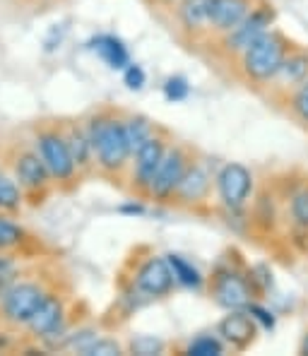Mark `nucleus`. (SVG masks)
<instances>
[{"label":"nucleus","instance_id":"obj_1","mask_svg":"<svg viewBox=\"0 0 308 356\" xmlns=\"http://www.w3.org/2000/svg\"><path fill=\"white\" fill-rule=\"evenodd\" d=\"M90 143L92 149L97 154L99 164L106 171H116L128 161V156L133 154L125 138V128L121 120L116 118H97L90 125Z\"/></svg>","mask_w":308,"mask_h":356},{"label":"nucleus","instance_id":"obj_2","mask_svg":"<svg viewBox=\"0 0 308 356\" xmlns=\"http://www.w3.org/2000/svg\"><path fill=\"white\" fill-rule=\"evenodd\" d=\"M286 58L284 41L279 34L273 31H265L260 34L248 49H243V67H246V75L253 77L258 82H265L270 77L279 75V67Z\"/></svg>","mask_w":308,"mask_h":356},{"label":"nucleus","instance_id":"obj_3","mask_svg":"<svg viewBox=\"0 0 308 356\" xmlns=\"http://www.w3.org/2000/svg\"><path fill=\"white\" fill-rule=\"evenodd\" d=\"M39 154L44 159L46 169L54 178L58 181H67L72 174H75V159L70 154V147H67V140L63 138L60 133H41L39 135Z\"/></svg>","mask_w":308,"mask_h":356},{"label":"nucleus","instance_id":"obj_4","mask_svg":"<svg viewBox=\"0 0 308 356\" xmlns=\"http://www.w3.org/2000/svg\"><path fill=\"white\" fill-rule=\"evenodd\" d=\"M212 294L219 306L229 308V311H236V308H246L250 303V282L243 275L234 270H219L212 280Z\"/></svg>","mask_w":308,"mask_h":356},{"label":"nucleus","instance_id":"obj_5","mask_svg":"<svg viewBox=\"0 0 308 356\" xmlns=\"http://www.w3.org/2000/svg\"><path fill=\"white\" fill-rule=\"evenodd\" d=\"M250 188H253V176H250V171L246 166L227 164L219 171L217 191L227 207H232V209L243 207V202H246L250 195Z\"/></svg>","mask_w":308,"mask_h":356},{"label":"nucleus","instance_id":"obj_6","mask_svg":"<svg viewBox=\"0 0 308 356\" xmlns=\"http://www.w3.org/2000/svg\"><path fill=\"white\" fill-rule=\"evenodd\" d=\"M186 169H188V156L184 154V149L176 147V149L166 152L164 159H161L159 171H156L154 181H152L149 195H154L156 200H169L176 193V188H179Z\"/></svg>","mask_w":308,"mask_h":356},{"label":"nucleus","instance_id":"obj_7","mask_svg":"<svg viewBox=\"0 0 308 356\" xmlns=\"http://www.w3.org/2000/svg\"><path fill=\"white\" fill-rule=\"evenodd\" d=\"M44 289L39 284H15L13 289L5 291L3 311L10 321L29 323V318L36 313V308L44 301Z\"/></svg>","mask_w":308,"mask_h":356},{"label":"nucleus","instance_id":"obj_8","mask_svg":"<svg viewBox=\"0 0 308 356\" xmlns=\"http://www.w3.org/2000/svg\"><path fill=\"white\" fill-rule=\"evenodd\" d=\"M135 286L147 296H164L174 286V272L169 267V260L149 258L147 263L138 270Z\"/></svg>","mask_w":308,"mask_h":356},{"label":"nucleus","instance_id":"obj_9","mask_svg":"<svg viewBox=\"0 0 308 356\" xmlns=\"http://www.w3.org/2000/svg\"><path fill=\"white\" fill-rule=\"evenodd\" d=\"M273 17H275V15H273V10H270L268 5H263V8H255L253 13H248L246 17L236 24V27L229 31L227 44L232 46V49H238V51L248 49V46L253 44L260 34H265V31H268Z\"/></svg>","mask_w":308,"mask_h":356},{"label":"nucleus","instance_id":"obj_10","mask_svg":"<svg viewBox=\"0 0 308 356\" xmlns=\"http://www.w3.org/2000/svg\"><path fill=\"white\" fill-rule=\"evenodd\" d=\"M164 154H166L164 140L154 138V135L135 152V156H138V164H135V181H138V188H143L145 193L152 191V181H154L156 171H159Z\"/></svg>","mask_w":308,"mask_h":356},{"label":"nucleus","instance_id":"obj_11","mask_svg":"<svg viewBox=\"0 0 308 356\" xmlns=\"http://www.w3.org/2000/svg\"><path fill=\"white\" fill-rule=\"evenodd\" d=\"M219 334H222L224 342H229L234 349L243 352L248 349L250 344L255 342V334H258V327H255V321L250 313H243V311H234L219 323Z\"/></svg>","mask_w":308,"mask_h":356},{"label":"nucleus","instance_id":"obj_12","mask_svg":"<svg viewBox=\"0 0 308 356\" xmlns=\"http://www.w3.org/2000/svg\"><path fill=\"white\" fill-rule=\"evenodd\" d=\"M250 0H212L210 24L219 31H232L248 15Z\"/></svg>","mask_w":308,"mask_h":356},{"label":"nucleus","instance_id":"obj_13","mask_svg":"<svg viewBox=\"0 0 308 356\" xmlns=\"http://www.w3.org/2000/svg\"><path fill=\"white\" fill-rule=\"evenodd\" d=\"M27 325L31 327V332L39 334V337H49L51 332H56L58 327H63V303L56 296H44L41 306L36 308V313L29 318Z\"/></svg>","mask_w":308,"mask_h":356},{"label":"nucleus","instance_id":"obj_14","mask_svg":"<svg viewBox=\"0 0 308 356\" xmlns=\"http://www.w3.org/2000/svg\"><path fill=\"white\" fill-rule=\"evenodd\" d=\"M15 171H17V178L19 183H22L24 188H31V191H36V188H44L46 183H49V169H46L44 159H41V154H34V152H24V154H19L17 164H15Z\"/></svg>","mask_w":308,"mask_h":356},{"label":"nucleus","instance_id":"obj_15","mask_svg":"<svg viewBox=\"0 0 308 356\" xmlns=\"http://www.w3.org/2000/svg\"><path fill=\"white\" fill-rule=\"evenodd\" d=\"M207 188H210V181H207V174L200 169V166H188L184 178H181L179 188H176V193H179L181 200H188V202H195V200H202L207 193Z\"/></svg>","mask_w":308,"mask_h":356},{"label":"nucleus","instance_id":"obj_16","mask_svg":"<svg viewBox=\"0 0 308 356\" xmlns=\"http://www.w3.org/2000/svg\"><path fill=\"white\" fill-rule=\"evenodd\" d=\"M92 49L97 51L99 56H102L104 60L108 63L111 67H125L130 63V56H128V49L123 46L121 39H116V36H97V39H92Z\"/></svg>","mask_w":308,"mask_h":356},{"label":"nucleus","instance_id":"obj_17","mask_svg":"<svg viewBox=\"0 0 308 356\" xmlns=\"http://www.w3.org/2000/svg\"><path fill=\"white\" fill-rule=\"evenodd\" d=\"M210 8L212 0H184L181 3V17H184L186 27H202L210 22Z\"/></svg>","mask_w":308,"mask_h":356},{"label":"nucleus","instance_id":"obj_18","mask_svg":"<svg viewBox=\"0 0 308 356\" xmlns=\"http://www.w3.org/2000/svg\"><path fill=\"white\" fill-rule=\"evenodd\" d=\"M123 128H125V138H128V145L133 154L152 138V125H149L147 118H140V116L130 118L128 123H123Z\"/></svg>","mask_w":308,"mask_h":356},{"label":"nucleus","instance_id":"obj_19","mask_svg":"<svg viewBox=\"0 0 308 356\" xmlns=\"http://www.w3.org/2000/svg\"><path fill=\"white\" fill-rule=\"evenodd\" d=\"M169 267H171V272H174V280H179L181 284H186V286L202 284L200 272L193 267V263H188L186 258H181V255H169Z\"/></svg>","mask_w":308,"mask_h":356},{"label":"nucleus","instance_id":"obj_20","mask_svg":"<svg viewBox=\"0 0 308 356\" xmlns=\"http://www.w3.org/2000/svg\"><path fill=\"white\" fill-rule=\"evenodd\" d=\"M67 147H70V154L75 159V164H87L90 161V154H92V143H90V135H85L82 130H72L67 135Z\"/></svg>","mask_w":308,"mask_h":356},{"label":"nucleus","instance_id":"obj_21","mask_svg":"<svg viewBox=\"0 0 308 356\" xmlns=\"http://www.w3.org/2000/svg\"><path fill=\"white\" fill-rule=\"evenodd\" d=\"M279 75L289 82H304V77L308 75V56L304 54H296L284 58L279 67Z\"/></svg>","mask_w":308,"mask_h":356},{"label":"nucleus","instance_id":"obj_22","mask_svg":"<svg viewBox=\"0 0 308 356\" xmlns=\"http://www.w3.org/2000/svg\"><path fill=\"white\" fill-rule=\"evenodd\" d=\"M22 205V195H19V188L15 186V181H10L8 176L0 174V209H8L15 212Z\"/></svg>","mask_w":308,"mask_h":356},{"label":"nucleus","instance_id":"obj_23","mask_svg":"<svg viewBox=\"0 0 308 356\" xmlns=\"http://www.w3.org/2000/svg\"><path fill=\"white\" fill-rule=\"evenodd\" d=\"M222 352H224L222 342H219L217 337H207V334L193 339L191 347H188V354H193V356H219Z\"/></svg>","mask_w":308,"mask_h":356},{"label":"nucleus","instance_id":"obj_24","mask_svg":"<svg viewBox=\"0 0 308 356\" xmlns=\"http://www.w3.org/2000/svg\"><path fill=\"white\" fill-rule=\"evenodd\" d=\"M22 238H24V232L17 227V224L10 222V219H5V217H0V250L15 248Z\"/></svg>","mask_w":308,"mask_h":356},{"label":"nucleus","instance_id":"obj_25","mask_svg":"<svg viewBox=\"0 0 308 356\" xmlns=\"http://www.w3.org/2000/svg\"><path fill=\"white\" fill-rule=\"evenodd\" d=\"M130 349H133L135 354H140V356H152V354H159L161 349H164V342H161V339H156V337H147V334H143V337L133 339Z\"/></svg>","mask_w":308,"mask_h":356},{"label":"nucleus","instance_id":"obj_26","mask_svg":"<svg viewBox=\"0 0 308 356\" xmlns=\"http://www.w3.org/2000/svg\"><path fill=\"white\" fill-rule=\"evenodd\" d=\"M164 97L169 99V102H184L188 97V82L184 77H171V80H166Z\"/></svg>","mask_w":308,"mask_h":356},{"label":"nucleus","instance_id":"obj_27","mask_svg":"<svg viewBox=\"0 0 308 356\" xmlns=\"http://www.w3.org/2000/svg\"><path fill=\"white\" fill-rule=\"evenodd\" d=\"M291 214H294L296 224L301 227H308V191H301L299 195L291 202Z\"/></svg>","mask_w":308,"mask_h":356},{"label":"nucleus","instance_id":"obj_28","mask_svg":"<svg viewBox=\"0 0 308 356\" xmlns=\"http://www.w3.org/2000/svg\"><path fill=\"white\" fill-rule=\"evenodd\" d=\"M85 354H90V356H97V354L99 356H118L121 354V347H118L113 339H97V342H94Z\"/></svg>","mask_w":308,"mask_h":356},{"label":"nucleus","instance_id":"obj_29","mask_svg":"<svg viewBox=\"0 0 308 356\" xmlns=\"http://www.w3.org/2000/svg\"><path fill=\"white\" fill-rule=\"evenodd\" d=\"M123 80L125 85H128L130 89H143L145 85V70L140 65H125V72H123Z\"/></svg>","mask_w":308,"mask_h":356},{"label":"nucleus","instance_id":"obj_30","mask_svg":"<svg viewBox=\"0 0 308 356\" xmlns=\"http://www.w3.org/2000/svg\"><path fill=\"white\" fill-rule=\"evenodd\" d=\"M248 313L253 316V321H260L263 323V327L265 330H273L275 327V318H273V313L270 311H265V308H260V306H255V303H248Z\"/></svg>","mask_w":308,"mask_h":356},{"label":"nucleus","instance_id":"obj_31","mask_svg":"<svg viewBox=\"0 0 308 356\" xmlns=\"http://www.w3.org/2000/svg\"><path fill=\"white\" fill-rule=\"evenodd\" d=\"M294 108H296V113H299L301 118L308 120V82H304L299 92H296V97H294Z\"/></svg>","mask_w":308,"mask_h":356},{"label":"nucleus","instance_id":"obj_32","mask_svg":"<svg viewBox=\"0 0 308 356\" xmlns=\"http://www.w3.org/2000/svg\"><path fill=\"white\" fill-rule=\"evenodd\" d=\"M301 354H308V334H306L304 344H301Z\"/></svg>","mask_w":308,"mask_h":356}]
</instances>
